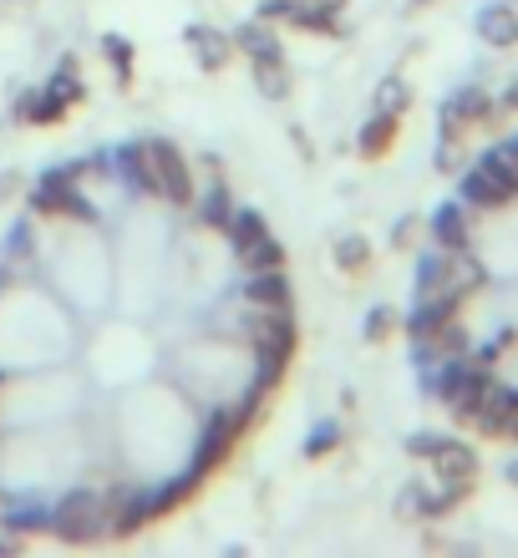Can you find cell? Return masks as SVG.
<instances>
[{
    "instance_id": "14",
    "label": "cell",
    "mask_w": 518,
    "mask_h": 558,
    "mask_svg": "<svg viewBox=\"0 0 518 558\" xmlns=\"http://www.w3.org/2000/svg\"><path fill=\"white\" fill-rule=\"evenodd\" d=\"M401 137V118L397 112H376L371 122H361V133H356V147H361V158H386Z\"/></svg>"
},
{
    "instance_id": "39",
    "label": "cell",
    "mask_w": 518,
    "mask_h": 558,
    "mask_svg": "<svg viewBox=\"0 0 518 558\" xmlns=\"http://www.w3.org/2000/svg\"><path fill=\"white\" fill-rule=\"evenodd\" d=\"M498 112H518V76L508 82V92H504V102H498Z\"/></svg>"
},
{
    "instance_id": "24",
    "label": "cell",
    "mask_w": 518,
    "mask_h": 558,
    "mask_svg": "<svg viewBox=\"0 0 518 558\" xmlns=\"http://www.w3.org/2000/svg\"><path fill=\"white\" fill-rule=\"evenodd\" d=\"M234 254L250 275H260V269H285V244L275 234H260L254 244H244V250H234Z\"/></svg>"
},
{
    "instance_id": "11",
    "label": "cell",
    "mask_w": 518,
    "mask_h": 558,
    "mask_svg": "<svg viewBox=\"0 0 518 558\" xmlns=\"http://www.w3.org/2000/svg\"><path fill=\"white\" fill-rule=\"evenodd\" d=\"M432 472H437V483H462V477H478V452L468 441H453L443 437L437 441V452L427 457Z\"/></svg>"
},
{
    "instance_id": "4",
    "label": "cell",
    "mask_w": 518,
    "mask_h": 558,
    "mask_svg": "<svg viewBox=\"0 0 518 558\" xmlns=\"http://www.w3.org/2000/svg\"><path fill=\"white\" fill-rule=\"evenodd\" d=\"M76 173L82 168H51V173H41V183L31 189V208L36 214H61V219H82V223H97V208L76 193Z\"/></svg>"
},
{
    "instance_id": "6",
    "label": "cell",
    "mask_w": 518,
    "mask_h": 558,
    "mask_svg": "<svg viewBox=\"0 0 518 558\" xmlns=\"http://www.w3.org/2000/svg\"><path fill=\"white\" fill-rule=\"evenodd\" d=\"M148 162H153V178H158V198H168V204L189 208L193 204V173L189 162H183V153H178L168 137H148Z\"/></svg>"
},
{
    "instance_id": "5",
    "label": "cell",
    "mask_w": 518,
    "mask_h": 558,
    "mask_svg": "<svg viewBox=\"0 0 518 558\" xmlns=\"http://www.w3.org/2000/svg\"><path fill=\"white\" fill-rule=\"evenodd\" d=\"M498 118V102H493L483 87H462L453 92L443 102V112H437V128H443V147H458L462 137H468V128H478V122H493Z\"/></svg>"
},
{
    "instance_id": "10",
    "label": "cell",
    "mask_w": 518,
    "mask_h": 558,
    "mask_svg": "<svg viewBox=\"0 0 518 558\" xmlns=\"http://www.w3.org/2000/svg\"><path fill=\"white\" fill-rule=\"evenodd\" d=\"M198 487H204V483H198L193 472H178V477H168L164 487L143 493V518H148V523H158V518H168L173 508H183V502H189Z\"/></svg>"
},
{
    "instance_id": "20",
    "label": "cell",
    "mask_w": 518,
    "mask_h": 558,
    "mask_svg": "<svg viewBox=\"0 0 518 558\" xmlns=\"http://www.w3.org/2000/svg\"><path fill=\"white\" fill-rule=\"evenodd\" d=\"M118 173L128 178L137 193H158V178H153V162H148V147L143 143H122L118 147Z\"/></svg>"
},
{
    "instance_id": "35",
    "label": "cell",
    "mask_w": 518,
    "mask_h": 558,
    "mask_svg": "<svg viewBox=\"0 0 518 558\" xmlns=\"http://www.w3.org/2000/svg\"><path fill=\"white\" fill-rule=\"evenodd\" d=\"M290 11H296V0H260V21L265 26H290Z\"/></svg>"
},
{
    "instance_id": "40",
    "label": "cell",
    "mask_w": 518,
    "mask_h": 558,
    "mask_svg": "<svg viewBox=\"0 0 518 558\" xmlns=\"http://www.w3.org/2000/svg\"><path fill=\"white\" fill-rule=\"evenodd\" d=\"M21 544H26V538H21V533H11V529H5V538H0V554H21Z\"/></svg>"
},
{
    "instance_id": "9",
    "label": "cell",
    "mask_w": 518,
    "mask_h": 558,
    "mask_svg": "<svg viewBox=\"0 0 518 558\" xmlns=\"http://www.w3.org/2000/svg\"><path fill=\"white\" fill-rule=\"evenodd\" d=\"M183 41L193 46V57H198L204 72H224V66L234 61V36L219 31V26H189L183 31Z\"/></svg>"
},
{
    "instance_id": "27",
    "label": "cell",
    "mask_w": 518,
    "mask_h": 558,
    "mask_svg": "<svg viewBox=\"0 0 518 558\" xmlns=\"http://www.w3.org/2000/svg\"><path fill=\"white\" fill-rule=\"evenodd\" d=\"M229 244L234 250H244V244H254L260 234H269V223H265V214H254V208H234V219H229Z\"/></svg>"
},
{
    "instance_id": "7",
    "label": "cell",
    "mask_w": 518,
    "mask_h": 558,
    "mask_svg": "<svg viewBox=\"0 0 518 558\" xmlns=\"http://www.w3.org/2000/svg\"><path fill=\"white\" fill-rule=\"evenodd\" d=\"M432 244L447 254H458L473 244V214H468V204L462 198H447V204H437V214H432Z\"/></svg>"
},
{
    "instance_id": "3",
    "label": "cell",
    "mask_w": 518,
    "mask_h": 558,
    "mask_svg": "<svg viewBox=\"0 0 518 558\" xmlns=\"http://www.w3.org/2000/svg\"><path fill=\"white\" fill-rule=\"evenodd\" d=\"M51 533L61 544L72 548H87V544H103L107 538V498L92 493V487H76L67 498L51 508Z\"/></svg>"
},
{
    "instance_id": "43",
    "label": "cell",
    "mask_w": 518,
    "mask_h": 558,
    "mask_svg": "<svg viewBox=\"0 0 518 558\" xmlns=\"http://www.w3.org/2000/svg\"><path fill=\"white\" fill-rule=\"evenodd\" d=\"M432 0H407V11H427Z\"/></svg>"
},
{
    "instance_id": "23",
    "label": "cell",
    "mask_w": 518,
    "mask_h": 558,
    "mask_svg": "<svg viewBox=\"0 0 518 558\" xmlns=\"http://www.w3.org/2000/svg\"><path fill=\"white\" fill-rule=\"evenodd\" d=\"M458 193H462V204H468V208H504L508 204L504 193H498V183H493L483 168H468V173H462V183H458Z\"/></svg>"
},
{
    "instance_id": "32",
    "label": "cell",
    "mask_w": 518,
    "mask_h": 558,
    "mask_svg": "<svg viewBox=\"0 0 518 558\" xmlns=\"http://www.w3.org/2000/svg\"><path fill=\"white\" fill-rule=\"evenodd\" d=\"M15 122H31V128H51V122H61L51 107H46L41 92H21V102H15Z\"/></svg>"
},
{
    "instance_id": "37",
    "label": "cell",
    "mask_w": 518,
    "mask_h": 558,
    "mask_svg": "<svg viewBox=\"0 0 518 558\" xmlns=\"http://www.w3.org/2000/svg\"><path fill=\"white\" fill-rule=\"evenodd\" d=\"M412 239H417V219H412V214H401V219L391 223V250H407Z\"/></svg>"
},
{
    "instance_id": "12",
    "label": "cell",
    "mask_w": 518,
    "mask_h": 558,
    "mask_svg": "<svg viewBox=\"0 0 518 558\" xmlns=\"http://www.w3.org/2000/svg\"><path fill=\"white\" fill-rule=\"evenodd\" d=\"M518 407V386H498V381H489V391H483V407H478V416H473V426L483 432V437H504V422H508V412Z\"/></svg>"
},
{
    "instance_id": "38",
    "label": "cell",
    "mask_w": 518,
    "mask_h": 558,
    "mask_svg": "<svg viewBox=\"0 0 518 558\" xmlns=\"http://www.w3.org/2000/svg\"><path fill=\"white\" fill-rule=\"evenodd\" d=\"M397 513H422V487H401Z\"/></svg>"
},
{
    "instance_id": "31",
    "label": "cell",
    "mask_w": 518,
    "mask_h": 558,
    "mask_svg": "<svg viewBox=\"0 0 518 558\" xmlns=\"http://www.w3.org/2000/svg\"><path fill=\"white\" fill-rule=\"evenodd\" d=\"M0 523H5L11 533H21V538H26V533H51V513H46V508H36V502H31V508H15V513H5Z\"/></svg>"
},
{
    "instance_id": "2",
    "label": "cell",
    "mask_w": 518,
    "mask_h": 558,
    "mask_svg": "<svg viewBox=\"0 0 518 558\" xmlns=\"http://www.w3.org/2000/svg\"><path fill=\"white\" fill-rule=\"evenodd\" d=\"M260 391L250 386V397L239 401L234 412H214L208 416V426H204V437H198V452H193V462L183 472H193L198 483H208V472H219L229 457H234V447H239V437L250 432V422H254V412H260Z\"/></svg>"
},
{
    "instance_id": "17",
    "label": "cell",
    "mask_w": 518,
    "mask_h": 558,
    "mask_svg": "<svg viewBox=\"0 0 518 558\" xmlns=\"http://www.w3.org/2000/svg\"><path fill=\"white\" fill-rule=\"evenodd\" d=\"M290 26H296V31H311V36H346V31H341V15H336V5H326V0H296Z\"/></svg>"
},
{
    "instance_id": "21",
    "label": "cell",
    "mask_w": 518,
    "mask_h": 558,
    "mask_svg": "<svg viewBox=\"0 0 518 558\" xmlns=\"http://www.w3.org/2000/svg\"><path fill=\"white\" fill-rule=\"evenodd\" d=\"M447 279H453V254L447 250H422V259H417V294H437L447 290Z\"/></svg>"
},
{
    "instance_id": "25",
    "label": "cell",
    "mask_w": 518,
    "mask_h": 558,
    "mask_svg": "<svg viewBox=\"0 0 518 558\" xmlns=\"http://www.w3.org/2000/svg\"><path fill=\"white\" fill-rule=\"evenodd\" d=\"M254 87H260V97H269V102H285L290 97V66H285V57L280 61H254Z\"/></svg>"
},
{
    "instance_id": "16",
    "label": "cell",
    "mask_w": 518,
    "mask_h": 558,
    "mask_svg": "<svg viewBox=\"0 0 518 558\" xmlns=\"http://www.w3.org/2000/svg\"><path fill=\"white\" fill-rule=\"evenodd\" d=\"M244 300H250L254 310H285L290 305V279H285V269H260V275H250V284H244Z\"/></svg>"
},
{
    "instance_id": "18",
    "label": "cell",
    "mask_w": 518,
    "mask_h": 558,
    "mask_svg": "<svg viewBox=\"0 0 518 558\" xmlns=\"http://www.w3.org/2000/svg\"><path fill=\"white\" fill-rule=\"evenodd\" d=\"M234 51H244L250 61H280V57H285L280 36H275L265 21H250V26H239V31H234Z\"/></svg>"
},
{
    "instance_id": "30",
    "label": "cell",
    "mask_w": 518,
    "mask_h": 558,
    "mask_svg": "<svg viewBox=\"0 0 518 558\" xmlns=\"http://www.w3.org/2000/svg\"><path fill=\"white\" fill-rule=\"evenodd\" d=\"M198 219L214 223V229H229L234 208H229V189H224V183H214V189L204 193V204H198Z\"/></svg>"
},
{
    "instance_id": "22",
    "label": "cell",
    "mask_w": 518,
    "mask_h": 558,
    "mask_svg": "<svg viewBox=\"0 0 518 558\" xmlns=\"http://www.w3.org/2000/svg\"><path fill=\"white\" fill-rule=\"evenodd\" d=\"M473 487H478V477H462V483H447L443 493H422V513H417V518H447V513H458L462 502L473 498Z\"/></svg>"
},
{
    "instance_id": "44",
    "label": "cell",
    "mask_w": 518,
    "mask_h": 558,
    "mask_svg": "<svg viewBox=\"0 0 518 558\" xmlns=\"http://www.w3.org/2000/svg\"><path fill=\"white\" fill-rule=\"evenodd\" d=\"M508 153H514V158H518V137H514V143H508Z\"/></svg>"
},
{
    "instance_id": "26",
    "label": "cell",
    "mask_w": 518,
    "mask_h": 558,
    "mask_svg": "<svg viewBox=\"0 0 518 558\" xmlns=\"http://www.w3.org/2000/svg\"><path fill=\"white\" fill-rule=\"evenodd\" d=\"M336 269L341 275H366L371 269V244L361 234H341L336 239Z\"/></svg>"
},
{
    "instance_id": "34",
    "label": "cell",
    "mask_w": 518,
    "mask_h": 558,
    "mask_svg": "<svg viewBox=\"0 0 518 558\" xmlns=\"http://www.w3.org/2000/svg\"><path fill=\"white\" fill-rule=\"evenodd\" d=\"M103 57L112 61V72H118L122 87H133V46L122 41V36H103Z\"/></svg>"
},
{
    "instance_id": "1",
    "label": "cell",
    "mask_w": 518,
    "mask_h": 558,
    "mask_svg": "<svg viewBox=\"0 0 518 558\" xmlns=\"http://www.w3.org/2000/svg\"><path fill=\"white\" fill-rule=\"evenodd\" d=\"M250 336H254V355H260V376H254V391L269 397L275 386L285 381V371L296 361V345H300V330H296V315L290 305L285 310H265L250 320Z\"/></svg>"
},
{
    "instance_id": "28",
    "label": "cell",
    "mask_w": 518,
    "mask_h": 558,
    "mask_svg": "<svg viewBox=\"0 0 518 558\" xmlns=\"http://www.w3.org/2000/svg\"><path fill=\"white\" fill-rule=\"evenodd\" d=\"M407 107H412V87H407V82H401V76H382V82H376V112H407Z\"/></svg>"
},
{
    "instance_id": "8",
    "label": "cell",
    "mask_w": 518,
    "mask_h": 558,
    "mask_svg": "<svg viewBox=\"0 0 518 558\" xmlns=\"http://www.w3.org/2000/svg\"><path fill=\"white\" fill-rule=\"evenodd\" d=\"M137 529H148V518H143V487L107 493V538H133Z\"/></svg>"
},
{
    "instance_id": "42",
    "label": "cell",
    "mask_w": 518,
    "mask_h": 558,
    "mask_svg": "<svg viewBox=\"0 0 518 558\" xmlns=\"http://www.w3.org/2000/svg\"><path fill=\"white\" fill-rule=\"evenodd\" d=\"M504 477H508V483L518 487V457H514V462H508V468H504Z\"/></svg>"
},
{
    "instance_id": "36",
    "label": "cell",
    "mask_w": 518,
    "mask_h": 558,
    "mask_svg": "<svg viewBox=\"0 0 518 558\" xmlns=\"http://www.w3.org/2000/svg\"><path fill=\"white\" fill-rule=\"evenodd\" d=\"M437 441H443V437H437V432H412V437H407V452H412V457H422V462H427V457L437 452Z\"/></svg>"
},
{
    "instance_id": "13",
    "label": "cell",
    "mask_w": 518,
    "mask_h": 558,
    "mask_svg": "<svg viewBox=\"0 0 518 558\" xmlns=\"http://www.w3.org/2000/svg\"><path fill=\"white\" fill-rule=\"evenodd\" d=\"M473 26H478V36H483L493 51H508V46H518V11H514V5H483Z\"/></svg>"
},
{
    "instance_id": "33",
    "label": "cell",
    "mask_w": 518,
    "mask_h": 558,
    "mask_svg": "<svg viewBox=\"0 0 518 558\" xmlns=\"http://www.w3.org/2000/svg\"><path fill=\"white\" fill-rule=\"evenodd\" d=\"M397 325H401V315L391 305H376L366 315V345H386V340L397 336Z\"/></svg>"
},
{
    "instance_id": "19",
    "label": "cell",
    "mask_w": 518,
    "mask_h": 558,
    "mask_svg": "<svg viewBox=\"0 0 518 558\" xmlns=\"http://www.w3.org/2000/svg\"><path fill=\"white\" fill-rule=\"evenodd\" d=\"M478 168H483V173H489L493 183H498V193H504L508 204H514V198H518V158L508 153V143L489 147V153L478 158Z\"/></svg>"
},
{
    "instance_id": "41",
    "label": "cell",
    "mask_w": 518,
    "mask_h": 558,
    "mask_svg": "<svg viewBox=\"0 0 518 558\" xmlns=\"http://www.w3.org/2000/svg\"><path fill=\"white\" fill-rule=\"evenodd\" d=\"M498 441H518V407H514V412H508V422H504V437H498Z\"/></svg>"
},
{
    "instance_id": "15",
    "label": "cell",
    "mask_w": 518,
    "mask_h": 558,
    "mask_svg": "<svg viewBox=\"0 0 518 558\" xmlns=\"http://www.w3.org/2000/svg\"><path fill=\"white\" fill-rule=\"evenodd\" d=\"M46 107H51V112H57V118H67V112H72L76 102H82V76H76V57H67L57 66V76H51V82H46Z\"/></svg>"
},
{
    "instance_id": "29",
    "label": "cell",
    "mask_w": 518,
    "mask_h": 558,
    "mask_svg": "<svg viewBox=\"0 0 518 558\" xmlns=\"http://www.w3.org/2000/svg\"><path fill=\"white\" fill-rule=\"evenodd\" d=\"M336 447H341V422H336V416L315 422V426H311V437H305V457L315 462V457H330Z\"/></svg>"
}]
</instances>
